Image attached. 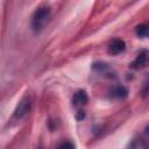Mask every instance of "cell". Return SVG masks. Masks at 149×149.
<instances>
[{
	"instance_id": "cell-8",
	"label": "cell",
	"mask_w": 149,
	"mask_h": 149,
	"mask_svg": "<svg viewBox=\"0 0 149 149\" xmlns=\"http://www.w3.org/2000/svg\"><path fill=\"white\" fill-rule=\"evenodd\" d=\"M84 118H85V113H84L83 111H78L77 119H78V120H81V119H84Z\"/></svg>"
},
{
	"instance_id": "cell-3",
	"label": "cell",
	"mask_w": 149,
	"mask_h": 149,
	"mask_svg": "<svg viewBox=\"0 0 149 149\" xmlns=\"http://www.w3.org/2000/svg\"><path fill=\"white\" fill-rule=\"evenodd\" d=\"M149 65V51L148 50H141L140 54L136 56V58L130 64V68L134 70L143 69Z\"/></svg>"
},
{
	"instance_id": "cell-2",
	"label": "cell",
	"mask_w": 149,
	"mask_h": 149,
	"mask_svg": "<svg viewBox=\"0 0 149 149\" xmlns=\"http://www.w3.org/2000/svg\"><path fill=\"white\" fill-rule=\"evenodd\" d=\"M30 105H31V102L28 97H24L23 99H21V101L17 104V106L14 111V118L22 119L23 116H26L30 111Z\"/></svg>"
},
{
	"instance_id": "cell-6",
	"label": "cell",
	"mask_w": 149,
	"mask_h": 149,
	"mask_svg": "<svg viewBox=\"0 0 149 149\" xmlns=\"http://www.w3.org/2000/svg\"><path fill=\"white\" fill-rule=\"evenodd\" d=\"M135 33H136V35H137L139 37L149 38V22H147V23H141V24L136 26Z\"/></svg>"
},
{
	"instance_id": "cell-10",
	"label": "cell",
	"mask_w": 149,
	"mask_h": 149,
	"mask_svg": "<svg viewBox=\"0 0 149 149\" xmlns=\"http://www.w3.org/2000/svg\"><path fill=\"white\" fill-rule=\"evenodd\" d=\"M148 133H149V130H148Z\"/></svg>"
},
{
	"instance_id": "cell-1",
	"label": "cell",
	"mask_w": 149,
	"mask_h": 149,
	"mask_svg": "<svg viewBox=\"0 0 149 149\" xmlns=\"http://www.w3.org/2000/svg\"><path fill=\"white\" fill-rule=\"evenodd\" d=\"M50 17V8L48 6L38 7L31 17V27L35 31H40Z\"/></svg>"
},
{
	"instance_id": "cell-9",
	"label": "cell",
	"mask_w": 149,
	"mask_h": 149,
	"mask_svg": "<svg viewBox=\"0 0 149 149\" xmlns=\"http://www.w3.org/2000/svg\"><path fill=\"white\" fill-rule=\"evenodd\" d=\"M59 147H61V148H65V147H70V148H73L74 146H73L72 143H69V142H65V143H63V144H61Z\"/></svg>"
},
{
	"instance_id": "cell-5",
	"label": "cell",
	"mask_w": 149,
	"mask_h": 149,
	"mask_svg": "<svg viewBox=\"0 0 149 149\" xmlns=\"http://www.w3.org/2000/svg\"><path fill=\"white\" fill-rule=\"evenodd\" d=\"M88 101V97H87V93L84 91V90H79L74 93L73 98H72V102L74 106H81V105H85L87 104Z\"/></svg>"
},
{
	"instance_id": "cell-4",
	"label": "cell",
	"mask_w": 149,
	"mask_h": 149,
	"mask_svg": "<svg viewBox=\"0 0 149 149\" xmlns=\"http://www.w3.org/2000/svg\"><path fill=\"white\" fill-rule=\"evenodd\" d=\"M125 48H126L125 42L122 40H120V38H115V40H113L109 43V45H108V52L111 55H118V54L122 52L125 50Z\"/></svg>"
},
{
	"instance_id": "cell-7",
	"label": "cell",
	"mask_w": 149,
	"mask_h": 149,
	"mask_svg": "<svg viewBox=\"0 0 149 149\" xmlns=\"http://www.w3.org/2000/svg\"><path fill=\"white\" fill-rule=\"evenodd\" d=\"M128 94V91L125 86H115L112 91H111V97L112 98H118V99H122L126 98Z\"/></svg>"
}]
</instances>
